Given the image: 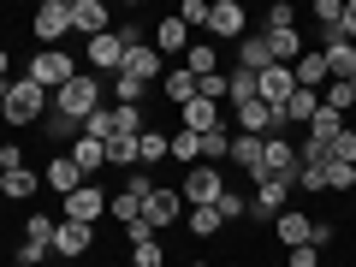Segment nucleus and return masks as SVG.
Wrapping results in <instances>:
<instances>
[{"instance_id": "41", "label": "nucleus", "mask_w": 356, "mask_h": 267, "mask_svg": "<svg viewBox=\"0 0 356 267\" xmlns=\"http://www.w3.org/2000/svg\"><path fill=\"white\" fill-rule=\"evenodd\" d=\"M261 30H297V6H291V0H273V13H267Z\"/></svg>"}, {"instance_id": "3", "label": "nucleus", "mask_w": 356, "mask_h": 267, "mask_svg": "<svg viewBox=\"0 0 356 267\" xmlns=\"http://www.w3.org/2000/svg\"><path fill=\"white\" fill-rule=\"evenodd\" d=\"M24 77H30L36 89H48V95H54V89H65V83L77 77V60H72L65 48H36V60H30Z\"/></svg>"}, {"instance_id": "24", "label": "nucleus", "mask_w": 356, "mask_h": 267, "mask_svg": "<svg viewBox=\"0 0 356 267\" xmlns=\"http://www.w3.org/2000/svg\"><path fill=\"white\" fill-rule=\"evenodd\" d=\"M161 89H166V102H172V107H191L196 102V77L184 72V65H172V72L161 77Z\"/></svg>"}, {"instance_id": "44", "label": "nucleus", "mask_w": 356, "mask_h": 267, "mask_svg": "<svg viewBox=\"0 0 356 267\" xmlns=\"http://www.w3.org/2000/svg\"><path fill=\"white\" fill-rule=\"evenodd\" d=\"M226 154H232V137L226 131H208L202 137V161H226Z\"/></svg>"}, {"instance_id": "25", "label": "nucleus", "mask_w": 356, "mask_h": 267, "mask_svg": "<svg viewBox=\"0 0 356 267\" xmlns=\"http://www.w3.org/2000/svg\"><path fill=\"white\" fill-rule=\"evenodd\" d=\"M291 77H297V89H321V83H327V60H321V48H309L303 60L291 65Z\"/></svg>"}, {"instance_id": "28", "label": "nucleus", "mask_w": 356, "mask_h": 267, "mask_svg": "<svg viewBox=\"0 0 356 267\" xmlns=\"http://www.w3.org/2000/svg\"><path fill=\"white\" fill-rule=\"evenodd\" d=\"M321 113V89H297L291 102H285V125H309Z\"/></svg>"}, {"instance_id": "36", "label": "nucleus", "mask_w": 356, "mask_h": 267, "mask_svg": "<svg viewBox=\"0 0 356 267\" xmlns=\"http://www.w3.org/2000/svg\"><path fill=\"white\" fill-rule=\"evenodd\" d=\"M113 95H119V107H143L149 83H137V77H125V72H119V77H113Z\"/></svg>"}, {"instance_id": "21", "label": "nucleus", "mask_w": 356, "mask_h": 267, "mask_svg": "<svg viewBox=\"0 0 356 267\" xmlns=\"http://www.w3.org/2000/svg\"><path fill=\"white\" fill-rule=\"evenodd\" d=\"M72 161H77V172H83L89 184H95V172L107 166V143H95V137H77V143H72Z\"/></svg>"}, {"instance_id": "27", "label": "nucleus", "mask_w": 356, "mask_h": 267, "mask_svg": "<svg viewBox=\"0 0 356 267\" xmlns=\"http://www.w3.org/2000/svg\"><path fill=\"white\" fill-rule=\"evenodd\" d=\"M54 226H60V214H42V208H36V214L24 220V243H36V250L54 255Z\"/></svg>"}, {"instance_id": "34", "label": "nucleus", "mask_w": 356, "mask_h": 267, "mask_svg": "<svg viewBox=\"0 0 356 267\" xmlns=\"http://www.w3.org/2000/svg\"><path fill=\"white\" fill-rule=\"evenodd\" d=\"M154 161H166V131H143L137 137V166H154Z\"/></svg>"}, {"instance_id": "54", "label": "nucleus", "mask_w": 356, "mask_h": 267, "mask_svg": "<svg viewBox=\"0 0 356 267\" xmlns=\"http://www.w3.org/2000/svg\"><path fill=\"white\" fill-rule=\"evenodd\" d=\"M0 178H6V161H0Z\"/></svg>"}, {"instance_id": "53", "label": "nucleus", "mask_w": 356, "mask_h": 267, "mask_svg": "<svg viewBox=\"0 0 356 267\" xmlns=\"http://www.w3.org/2000/svg\"><path fill=\"white\" fill-rule=\"evenodd\" d=\"M191 267H214V261H191Z\"/></svg>"}, {"instance_id": "9", "label": "nucleus", "mask_w": 356, "mask_h": 267, "mask_svg": "<svg viewBox=\"0 0 356 267\" xmlns=\"http://www.w3.org/2000/svg\"><path fill=\"white\" fill-rule=\"evenodd\" d=\"M297 95V77H291V65H267L261 77H255V102H267V107H285Z\"/></svg>"}, {"instance_id": "43", "label": "nucleus", "mask_w": 356, "mask_h": 267, "mask_svg": "<svg viewBox=\"0 0 356 267\" xmlns=\"http://www.w3.org/2000/svg\"><path fill=\"white\" fill-rule=\"evenodd\" d=\"M131 267H166V250H161V238H154V243H137V250H131Z\"/></svg>"}, {"instance_id": "35", "label": "nucleus", "mask_w": 356, "mask_h": 267, "mask_svg": "<svg viewBox=\"0 0 356 267\" xmlns=\"http://www.w3.org/2000/svg\"><path fill=\"white\" fill-rule=\"evenodd\" d=\"M125 196H131V202H149V196H154L149 166H131V172H125Z\"/></svg>"}, {"instance_id": "33", "label": "nucleus", "mask_w": 356, "mask_h": 267, "mask_svg": "<svg viewBox=\"0 0 356 267\" xmlns=\"http://www.w3.org/2000/svg\"><path fill=\"white\" fill-rule=\"evenodd\" d=\"M143 131H149V125H143V107H113V137H131V143H137Z\"/></svg>"}, {"instance_id": "29", "label": "nucleus", "mask_w": 356, "mask_h": 267, "mask_svg": "<svg viewBox=\"0 0 356 267\" xmlns=\"http://www.w3.org/2000/svg\"><path fill=\"white\" fill-rule=\"evenodd\" d=\"M226 102H232V107L255 102V72H243V65H232V72H226Z\"/></svg>"}, {"instance_id": "45", "label": "nucleus", "mask_w": 356, "mask_h": 267, "mask_svg": "<svg viewBox=\"0 0 356 267\" xmlns=\"http://www.w3.org/2000/svg\"><path fill=\"white\" fill-rule=\"evenodd\" d=\"M214 208H220V220H243V214H250V202H243L238 191H226V196H220Z\"/></svg>"}, {"instance_id": "18", "label": "nucleus", "mask_w": 356, "mask_h": 267, "mask_svg": "<svg viewBox=\"0 0 356 267\" xmlns=\"http://www.w3.org/2000/svg\"><path fill=\"white\" fill-rule=\"evenodd\" d=\"M273 232H280V243H285V250H303V243L315 238V220H309V214H297V208H285V214L273 220Z\"/></svg>"}, {"instance_id": "52", "label": "nucleus", "mask_w": 356, "mask_h": 267, "mask_svg": "<svg viewBox=\"0 0 356 267\" xmlns=\"http://www.w3.org/2000/svg\"><path fill=\"white\" fill-rule=\"evenodd\" d=\"M6 65H13V60H6V48H0V89H6V83H13V77H6Z\"/></svg>"}, {"instance_id": "17", "label": "nucleus", "mask_w": 356, "mask_h": 267, "mask_svg": "<svg viewBox=\"0 0 356 267\" xmlns=\"http://www.w3.org/2000/svg\"><path fill=\"white\" fill-rule=\"evenodd\" d=\"M261 154H267V137H243V131H232V166H243L250 178H261Z\"/></svg>"}, {"instance_id": "7", "label": "nucleus", "mask_w": 356, "mask_h": 267, "mask_svg": "<svg viewBox=\"0 0 356 267\" xmlns=\"http://www.w3.org/2000/svg\"><path fill=\"white\" fill-rule=\"evenodd\" d=\"M102 214H107V191L102 184H83V191H72L60 202V220H77V226H95Z\"/></svg>"}, {"instance_id": "32", "label": "nucleus", "mask_w": 356, "mask_h": 267, "mask_svg": "<svg viewBox=\"0 0 356 267\" xmlns=\"http://www.w3.org/2000/svg\"><path fill=\"white\" fill-rule=\"evenodd\" d=\"M184 226H191V238H214L226 220H220V208H191V214H184Z\"/></svg>"}, {"instance_id": "39", "label": "nucleus", "mask_w": 356, "mask_h": 267, "mask_svg": "<svg viewBox=\"0 0 356 267\" xmlns=\"http://www.w3.org/2000/svg\"><path fill=\"white\" fill-rule=\"evenodd\" d=\"M107 166H125V172H131V166H137V143L113 137V143H107Z\"/></svg>"}, {"instance_id": "1", "label": "nucleus", "mask_w": 356, "mask_h": 267, "mask_svg": "<svg viewBox=\"0 0 356 267\" xmlns=\"http://www.w3.org/2000/svg\"><path fill=\"white\" fill-rule=\"evenodd\" d=\"M42 113H54V95L36 89L30 77H13V83L0 89V119H6V125H36Z\"/></svg>"}, {"instance_id": "5", "label": "nucleus", "mask_w": 356, "mask_h": 267, "mask_svg": "<svg viewBox=\"0 0 356 267\" xmlns=\"http://www.w3.org/2000/svg\"><path fill=\"white\" fill-rule=\"evenodd\" d=\"M30 24H36L42 48H60V36H72V0H42Z\"/></svg>"}, {"instance_id": "30", "label": "nucleus", "mask_w": 356, "mask_h": 267, "mask_svg": "<svg viewBox=\"0 0 356 267\" xmlns=\"http://www.w3.org/2000/svg\"><path fill=\"white\" fill-rule=\"evenodd\" d=\"M166 154H172V161H202V137H196V131H184V125H178L172 137H166Z\"/></svg>"}, {"instance_id": "6", "label": "nucleus", "mask_w": 356, "mask_h": 267, "mask_svg": "<svg viewBox=\"0 0 356 267\" xmlns=\"http://www.w3.org/2000/svg\"><path fill=\"white\" fill-rule=\"evenodd\" d=\"M208 36L243 42V36H250V13H243L238 0H208Z\"/></svg>"}, {"instance_id": "47", "label": "nucleus", "mask_w": 356, "mask_h": 267, "mask_svg": "<svg viewBox=\"0 0 356 267\" xmlns=\"http://www.w3.org/2000/svg\"><path fill=\"white\" fill-rule=\"evenodd\" d=\"M125 243H131V250H137V243H154V226H149V220H131V226H125Z\"/></svg>"}, {"instance_id": "49", "label": "nucleus", "mask_w": 356, "mask_h": 267, "mask_svg": "<svg viewBox=\"0 0 356 267\" xmlns=\"http://www.w3.org/2000/svg\"><path fill=\"white\" fill-rule=\"evenodd\" d=\"M285 255H291V267H321V250H315V243H303V250H285Z\"/></svg>"}, {"instance_id": "2", "label": "nucleus", "mask_w": 356, "mask_h": 267, "mask_svg": "<svg viewBox=\"0 0 356 267\" xmlns=\"http://www.w3.org/2000/svg\"><path fill=\"white\" fill-rule=\"evenodd\" d=\"M102 89H107L102 72H77L65 89H54V113H65V119H77V125H83L89 113H102Z\"/></svg>"}, {"instance_id": "13", "label": "nucleus", "mask_w": 356, "mask_h": 267, "mask_svg": "<svg viewBox=\"0 0 356 267\" xmlns=\"http://www.w3.org/2000/svg\"><path fill=\"white\" fill-rule=\"evenodd\" d=\"M178 214H184V196H178V191H166V184H154V196L143 202V220H149L154 232H166Z\"/></svg>"}, {"instance_id": "14", "label": "nucleus", "mask_w": 356, "mask_h": 267, "mask_svg": "<svg viewBox=\"0 0 356 267\" xmlns=\"http://www.w3.org/2000/svg\"><path fill=\"white\" fill-rule=\"evenodd\" d=\"M154 54H161V60H172V54H191V24H184L178 13L154 24Z\"/></svg>"}, {"instance_id": "22", "label": "nucleus", "mask_w": 356, "mask_h": 267, "mask_svg": "<svg viewBox=\"0 0 356 267\" xmlns=\"http://www.w3.org/2000/svg\"><path fill=\"white\" fill-rule=\"evenodd\" d=\"M238 65H243V72H255V77L273 65V54H267V36H261V30H250V36L238 42Z\"/></svg>"}, {"instance_id": "20", "label": "nucleus", "mask_w": 356, "mask_h": 267, "mask_svg": "<svg viewBox=\"0 0 356 267\" xmlns=\"http://www.w3.org/2000/svg\"><path fill=\"white\" fill-rule=\"evenodd\" d=\"M321 60H327V83H344V77H356V42H332V48H321Z\"/></svg>"}, {"instance_id": "48", "label": "nucleus", "mask_w": 356, "mask_h": 267, "mask_svg": "<svg viewBox=\"0 0 356 267\" xmlns=\"http://www.w3.org/2000/svg\"><path fill=\"white\" fill-rule=\"evenodd\" d=\"M297 191H327V166H303L297 172Z\"/></svg>"}, {"instance_id": "8", "label": "nucleus", "mask_w": 356, "mask_h": 267, "mask_svg": "<svg viewBox=\"0 0 356 267\" xmlns=\"http://www.w3.org/2000/svg\"><path fill=\"white\" fill-rule=\"evenodd\" d=\"M119 72H125V77H137V83H161V77L172 72V65H166L161 54H154V42H137V48H125V65H119Z\"/></svg>"}, {"instance_id": "37", "label": "nucleus", "mask_w": 356, "mask_h": 267, "mask_svg": "<svg viewBox=\"0 0 356 267\" xmlns=\"http://www.w3.org/2000/svg\"><path fill=\"white\" fill-rule=\"evenodd\" d=\"M327 107H332V113H350V107H356V77H344V83H327Z\"/></svg>"}, {"instance_id": "51", "label": "nucleus", "mask_w": 356, "mask_h": 267, "mask_svg": "<svg viewBox=\"0 0 356 267\" xmlns=\"http://www.w3.org/2000/svg\"><path fill=\"white\" fill-rule=\"evenodd\" d=\"M339 36L356 42V0H344V18H339Z\"/></svg>"}, {"instance_id": "46", "label": "nucleus", "mask_w": 356, "mask_h": 267, "mask_svg": "<svg viewBox=\"0 0 356 267\" xmlns=\"http://www.w3.org/2000/svg\"><path fill=\"white\" fill-rule=\"evenodd\" d=\"M178 18H184L191 30H196V24L208 30V0H184V6H178Z\"/></svg>"}, {"instance_id": "40", "label": "nucleus", "mask_w": 356, "mask_h": 267, "mask_svg": "<svg viewBox=\"0 0 356 267\" xmlns=\"http://www.w3.org/2000/svg\"><path fill=\"white\" fill-rule=\"evenodd\" d=\"M42 125H48V137H54V143H65V137L77 143V137H83V125H77V119H65V113H48Z\"/></svg>"}, {"instance_id": "26", "label": "nucleus", "mask_w": 356, "mask_h": 267, "mask_svg": "<svg viewBox=\"0 0 356 267\" xmlns=\"http://www.w3.org/2000/svg\"><path fill=\"white\" fill-rule=\"evenodd\" d=\"M0 196H6V202H30V196H36V172H30V166H13V172L0 178Z\"/></svg>"}, {"instance_id": "19", "label": "nucleus", "mask_w": 356, "mask_h": 267, "mask_svg": "<svg viewBox=\"0 0 356 267\" xmlns=\"http://www.w3.org/2000/svg\"><path fill=\"white\" fill-rule=\"evenodd\" d=\"M261 36H267V54H273V65H297V60L309 54L297 30H261Z\"/></svg>"}, {"instance_id": "15", "label": "nucleus", "mask_w": 356, "mask_h": 267, "mask_svg": "<svg viewBox=\"0 0 356 267\" xmlns=\"http://www.w3.org/2000/svg\"><path fill=\"white\" fill-rule=\"evenodd\" d=\"M42 184H48V191H54V196H60V202H65V196H72V191H83L89 178L77 172V161H72V154H60V161H48V172H42Z\"/></svg>"}, {"instance_id": "23", "label": "nucleus", "mask_w": 356, "mask_h": 267, "mask_svg": "<svg viewBox=\"0 0 356 267\" xmlns=\"http://www.w3.org/2000/svg\"><path fill=\"white\" fill-rule=\"evenodd\" d=\"M184 72H191L196 83H202V77H214V72H220V48H214V42H191V54H184Z\"/></svg>"}, {"instance_id": "38", "label": "nucleus", "mask_w": 356, "mask_h": 267, "mask_svg": "<svg viewBox=\"0 0 356 267\" xmlns=\"http://www.w3.org/2000/svg\"><path fill=\"white\" fill-rule=\"evenodd\" d=\"M327 161H344V166H356V131H350V125H344L339 137L327 143Z\"/></svg>"}, {"instance_id": "11", "label": "nucleus", "mask_w": 356, "mask_h": 267, "mask_svg": "<svg viewBox=\"0 0 356 267\" xmlns=\"http://www.w3.org/2000/svg\"><path fill=\"white\" fill-rule=\"evenodd\" d=\"M178 125L196 131V137H208V131H226V107H220V102H202V95H196L191 107H178Z\"/></svg>"}, {"instance_id": "4", "label": "nucleus", "mask_w": 356, "mask_h": 267, "mask_svg": "<svg viewBox=\"0 0 356 267\" xmlns=\"http://www.w3.org/2000/svg\"><path fill=\"white\" fill-rule=\"evenodd\" d=\"M178 196H184V208H214L220 196H226L220 166H191V172H184V184H178Z\"/></svg>"}, {"instance_id": "12", "label": "nucleus", "mask_w": 356, "mask_h": 267, "mask_svg": "<svg viewBox=\"0 0 356 267\" xmlns=\"http://www.w3.org/2000/svg\"><path fill=\"white\" fill-rule=\"evenodd\" d=\"M285 202H291V184H285V178H261V184H255L250 214H255V220H280V214H285Z\"/></svg>"}, {"instance_id": "31", "label": "nucleus", "mask_w": 356, "mask_h": 267, "mask_svg": "<svg viewBox=\"0 0 356 267\" xmlns=\"http://www.w3.org/2000/svg\"><path fill=\"white\" fill-rule=\"evenodd\" d=\"M339 131H344V113H332V107L321 102V113L309 119V137H315V143H332V137H339Z\"/></svg>"}, {"instance_id": "10", "label": "nucleus", "mask_w": 356, "mask_h": 267, "mask_svg": "<svg viewBox=\"0 0 356 267\" xmlns=\"http://www.w3.org/2000/svg\"><path fill=\"white\" fill-rule=\"evenodd\" d=\"M72 30L77 36H107L113 30V13H107V0H72Z\"/></svg>"}, {"instance_id": "42", "label": "nucleus", "mask_w": 356, "mask_h": 267, "mask_svg": "<svg viewBox=\"0 0 356 267\" xmlns=\"http://www.w3.org/2000/svg\"><path fill=\"white\" fill-rule=\"evenodd\" d=\"M327 191H356V166H344V161H327Z\"/></svg>"}, {"instance_id": "16", "label": "nucleus", "mask_w": 356, "mask_h": 267, "mask_svg": "<svg viewBox=\"0 0 356 267\" xmlns=\"http://www.w3.org/2000/svg\"><path fill=\"white\" fill-rule=\"evenodd\" d=\"M89 250H95V226H77V220L54 226V255H89Z\"/></svg>"}, {"instance_id": "50", "label": "nucleus", "mask_w": 356, "mask_h": 267, "mask_svg": "<svg viewBox=\"0 0 356 267\" xmlns=\"http://www.w3.org/2000/svg\"><path fill=\"white\" fill-rule=\"evenodd\" d=\"M42 255H48V250H36V243H18V250H13V261H18V267H36Z\"/></svg>"}]
</instances>
